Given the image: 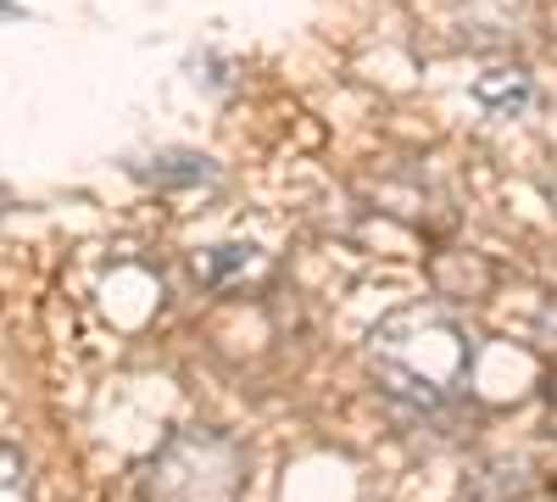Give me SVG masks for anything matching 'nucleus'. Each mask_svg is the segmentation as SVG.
Instances as JSON below:
<instances>
[{
    "label": "nucleus",
    "instance_id": "nucleus-1",
    "mask_svg": "<svg viewBox=\"0 0 557 502\" xmlns=\"http://www.w3.org/2000/svg\"><path fill=\"white\" fill-rule=\"evenodd\" d=\"M480 341L441 307H401L368 335V375L407 414H446L469 396Z\"/></svg>",
    "mask_w": 557,
    "mask_h": 502
},
{
    "label": "nucleus",
    "instance_id": "nucleus-2",
    "mask_svg": "<svg viewBox=\"0 0 557 502\" xmlns=\"http://www.w3.org/2000/svg\"><path fill=\"white\" fill-rule=\"evenodd\" d=\"M246 497V446L212 430H173L146 464H139V502H240Z\"/></svg>",
    "mask_w": 557,
    "mask_h": 502
},
{
    "label": "nucleus",
    "instance_id": "nucleus-3",
    "mask_svg": "<svg viewBox=\"0 0 557 502\" xmlns=\"http://www.w3.org/2000/svg\"><path fill=\"white\" fill-rule=\"evenodd\" d=\"M469 96H474L491 118L513 123V118H524V112L535 107V78H530V68H519V62H502V68L474 73Z\"/></svg>",
    "mask_w": 557,
    "mask_h": 502
},
{
    "label": "nucleus",
    "instance_id": "nucleus-4",
    "mask_svg": "<svg viewBox=\"0 0 557 502\" xmlns=\"http://www.w3.org/2000/svg\"><path fill=\"white\" fill-rule=\"evenodd\" d=\"M196 273H201V285H212V291H235V285H246V280H268V257L257 252V246H240V241H223V246H207V252H196Z\"/></svg>",
    "mask_w": 557,
    "mask_h": 502
},
{
    "label": "nucleus",
    "instance_id": "nucleus-5",
    "mask_svg": "<svg viewBox=\"0 0 557 502\" xmlns=\"http://www.w3.org/2000/svg\"><path fill=\"white\" fill-rule=\"evenodd\" d=\"M139 173H146L151 185H162V191H178V185H212L218 162L201 157V151H162V157H151V168H139Z\"/></svg>",
    "mask_w": 557,
    "mask_h": 502
},
{
    "label": "nucleus",
    "instance_id": "nucleus-6",
    "mask_svg": "<svg viewBox=\"0 0 557 502\" xmlns=\"http://www.w3.org/2000/svg\"><path fill=\"white\" fill-rule=\"evenodd\" d=\"M0 502H34V469L12 441H0Z\"/></svg>",
    "mask_w": 557,
    "mask_h": 502
},
{
    "label": "nucleus",
    "instance_id": "nucleus-7",
    "mask_svg": "<svg viewBox=\"0 0 557 502\" xmlns=\"http://www.w3.org/2000/svg\"><path fill=\"white\" fill-rule=\"evenodd\" d=\"M12 207H17V201H12V191H7V185H0V212H12Z\"/></svg>",
    "mask_w": 557,
    "mask_h": 502
},
{
    "label": "nucleus",
    "instance_id": "nucleus-8",
    "mask_svg": "<svg viewBox=\"0 0 557 502\" xmlns=\"http://www.w3.org/2000/svg\"><path fill=\"white\" fill-rule=\"evenodd\" d=\"M552 436H557V385H552Z\"/></svg>",
    "mask_w": 557,
    "mask_h": 502
}]
</instances>
